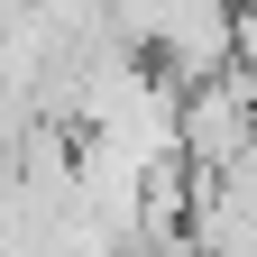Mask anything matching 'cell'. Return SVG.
<instances>
[{
    "label": "cell",
    "mask_w": 257,
    "mask_h": 257,
    "mask_svg": "<svg viewBox=\"0 0 257 257\" xmlns=\"http://www.w3.org/2000/svg\"><path fill=\"white\" fill-rule=\"evenodd\" d=\"M230 64L257 74V0H230Z\"/></svg>",
    "instance_id": "6da1fadb"
}]
</instances>
